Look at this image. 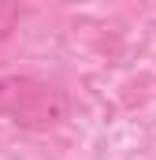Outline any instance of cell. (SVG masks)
<instances>
[{
    "mask_svg": "<svg viewBox=\"0 0 156 160\" xmlns=\"http://www.w3.org/2000/svg\"><path fill=\"white\" fill-rule=\"evenodd\" d=\"M0 116L26 127V130H48L67 119V97L41 78L30 75H4L0 78Z\"/></svg>",
    "mask_w": 156,
    "mask_h": 160,
    "instance_id": "1",
    "label": "cell"
},
{
    "mask_svg": "<svg viewBox=\"0 0 156 160\" xmlns=\"http://www.w3.org/2000/svg\"><path fill=\"white\" fill-rule=\"evenodd\" d=\"M19 4H11V0H0V41L11 38V30L19 26Z\"/></svg>",
    "mask_w": 156,
    "mask_h": 160,
    "instance_id": "2",
    "label": "cell"
}]
</instances>
